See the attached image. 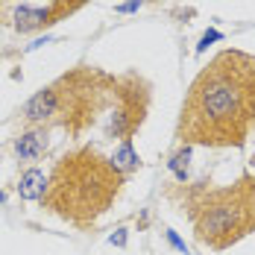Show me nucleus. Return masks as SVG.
Masks as SVG:
<instances>
[{"mask_svg": "<svg viewBox=\"0 0 255 255\" xmlns=\"http://www.w3.org/2000/svg\"><path fill=\"white\" fill-rule=\"evenodd\" d=\"M255 121V59L217 53L194 79L179 115V138L205 147H241Z\"/></svg>", "mask_w": 255, "mask_h": 255, "instance_id": "1", "label": "nucleus"}, {"mask_svg": "<svg viewBox=\"0 0 255 255\" xmlns=\"http://www.w3.org/2000/svg\"><path fill=\"white\" fill-rule=\"evenodd\" d=\"M15 18H18V21H15V26H18L21 32H29V29H38V26L50 24L47 9H29V6H21Z\"/></svg>", "mask_w": 255, "mask_h": 255, "instance_id": "7", "label": "nucleus"}, {"mask_svg": "<svg viewBox=\"0 0 255 255\" xmlns=\"http://www.w3.org/2000/svg\"><path fill=\"white\" fill-rule=\"evenodd\" d=\"M170 241H173V247H179V250H185V244L179 241V238H176V235H173V232H170Z\"/></svg>", "mask_w": 255, "mask_h": 255, "instance_id": "12", "label": "nucleus"}, {"mask_svg": "<svg viewBox=\"0 0 255 255\" xmlns=\"http://www.w3.org/2000/svg\"><path fill=\"white\" fill-rule=\"evenodd\" d=\"M24 118L29 121V124H35V121H50V118H56V94H53V85H50V88H44V91H38L32 100L26 103Z\"/></svg>", "mask_w": 255, "mask_h": 255, "instance_id": "4", "label": "nucleus"}, {"mask_svg": "<svg viewBox=\"0 0 255 255\" xmlns=\"http://www.w3.org/2000/svg\"><path fill=\"white\" fill-rule=\"evenodd\" d=\"M88 0H53V6L47 9V15H50V24L53 21H62V18H68V15H74L79 6H85Z\"/></svg>", "mask_w": 255, "mask_h": 255, "instance_id": "8", "label": "nucleus"}, {"mask_svg": "<svg viewBox=\"0 0 255 255\" xmlns=\"http://www.w3.org/2000/svg\"><path fill=\"white\" fill-rule=\"evenodd\" d=\"M112 161H115L118 167H135V164H138V155L132 153V144H129V138H127V144H124V147L115 153V158H112Z\"/></svg>", "mask_w": 255, "mask_h": 255, "instance_id": "9", "label": "nucleus"}, {"mask_svg": "<svg viewBox=\"0 0 255 255\" xmlns=\"http://www.w3.org/2000/svg\"><path fill=\"white\" fill-rule=\"evenodd\" d=\"M197 241L211 250H226L255 232V179L244 176L232 188L208 191L191 205Z\"/></svg>", "mask_w": 255, "mask_h": 255, "instance_id": "3", "label": "nucleus"}, {"mask_svg": "<svg viewBox=\"0 0 255 255\" xmlns=\"http://www.w3.org/2000/svg\"><path fill=\"white\" fill-rule=\"evenodd\" d=\"M44 191H47V179L41 170H26L24 176H21V185H18V194L24 197V200H38V197H44Z\"/></svg>", "mask_w": 255, "mask_h": 255, "instance_id": "6", "label": "nucleus"}, {"mask_svg": "<svg viewBox=\"0 0 255 255\" xmlns=\"http://www.w3.org/2000/svg\"><path fill=\"white\" fill-rule=\"evenodd\" d=\"M44 150H47V135L41 129H32V132L21 135L15 144V153L21 158H38V155H44Z\"/></svg>", "mask_w": 255, "mask_h": 255, "instance_id": "5", "label": "nucleus"}, {"mask_svg": "<svg viewBox=\"0 0 255 255\" xmlns=\"http://www.w3.org/2000/svg\"><path fill=\"white\" fill-rule=\"evenodd\" d=\"M124 185L121 167L91 147L62 155L44 191V205L56 217L88 229L112 208Z\"/></svg>", "mask_w": 255, "mask_h": 255, "instance_id": "2", "label": "nucleus"}, {"mask_svg": "<svg viewBox=\"0 0 255 255\" xmlns=\"http://www.w3.org/2000/svg\"><path fill=\"white\" fill-rule=\"evenodd\" d=\"M217 38H220V32H214V29H211V32H205V35H203V44H200V50H205V47H208V41H217Z\"/></svg>", "mask_w": 255, "mask_h": 255, "instance_id": "10", "label": "nucleus"}, {"mask_svg": "<svg viewBox=\"0 0 255 255\" xmlns=\"http://www.w3.org/2000/svg\"><path fill=\"white\" fill-rule=\"evenodd\" d=\"M138 6H141V0H129V3L121 6V12H132V9H138Z\"/></svg>", "mask_w": 255, "mask_h": 255, "instance_id": "11", "label": "nucleus"}]
</instances>
